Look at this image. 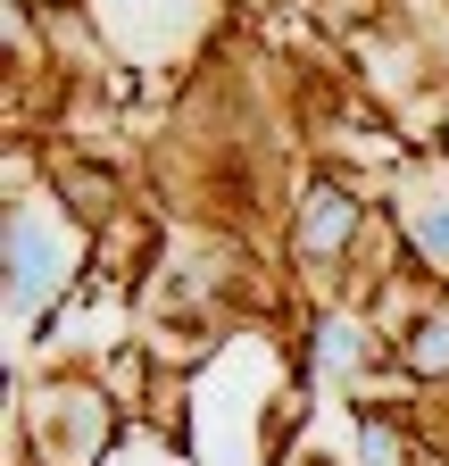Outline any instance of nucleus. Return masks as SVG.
<instances>
[{
	"label": "nucleus",
	"instance_id": "1",
	"mask_svg": "<svg viewBox=\"0 0 449 466\" xmlns=\"http://www.w3.org/2000/svg\"><path fill=\"white\" fill-rule=\"evenodd\" d=\"M59 242H50V225L42 217H17L9 225V317H34L50 300V283H59Z\"/></svg>",
	"mask_w": 449,
	"mask_h": 466
},
{
	"label": "nucleus",
	"instance_id": "2",
	"mask_svg": "<svg viewBox=\"0 0 449 466\" xmlns=\"http://www.w3.org/2000/svg\"><path fill=\"white\" fill-rule=\"evenodd\" d=\"M408 217H416V233H424V250H441V258H449V192H433V200H416Z\"/></svg>",
	"mask_w": 449,
	"mask_h": 466
},
{
	"label": "nucleus",
	"instance_id": "3",
	"mask_svg": "<svg viewBox=\"0 0 449 466\" xmlns=\"http://www.w3.org/2000/svg\"><path fill=\"white\" fill-rule=\"evenodd\" d=\"M342 225H350V200H333V192H324V200L308 208V242H316V250H324V242H342Z\"/></svg>",
	"mask_w": 449,
	"mask_h": 466
},
{
	"label": "nucleus",
	"instance_id": "4",
	"mask_svg": "<svg viewBox=\"0 0 449 466\" xmlns=\"http://www.w3.org/2000/svg\"><path fill=\"white\" fill-rule=\"evenodd\" d=\"M424 367H449V325H433V341H424Z\"/></svg>",
	"mask_w": 449,
	"mask_h": 466
}]
</instances>
